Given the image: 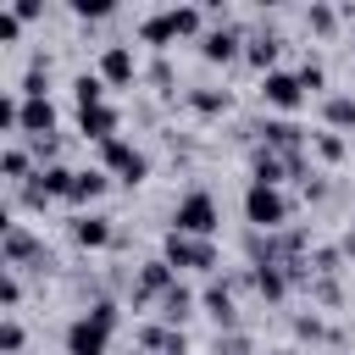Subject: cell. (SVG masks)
<instances>
[{
  "instance_id": "6da1fadb",
  "label": "cell",
  "mask_w": 355,
  "mask_h": 355,
  "mask_svg": "<svg viewBox=\"0 0 355 355\" xmlns=\"http://www.w3.org/2000/svg\"><path fill=\"white\" fill-rule=\"evenodd\" d=\"M288 216H294V200L283 189H266V183L244 189V222H250V233H283Z\"/></svg>"
},
{
  "instance_id": "7a4b0ae2",
  "label": "cell",
  "mask_w": 355,
  "mask_h": 355,
  "mask_svg": "<svg viewBox=\"0 0 355 355\" xmlns=\"http://www.w3.org/2000/svg\"><path fill=\"white\" fill-rule=\"evenodd\" d=\"M222 227V205L205 194V189H189L178 205H172V233H189V239H216Z\"/></svg>"
},
{
  "instance_id": "3957f363",
  "label": "cell",
  "mask_w": 355,
  "mask_h": 355,
  "mask_svg": "<svg viewBox=\"0 0 355 355\" xmlns=\"http://www.w3.org/2000/svg\"><path fill=\"white\" fill-rule=\"evenodd\" d=\"M161 261H166L172 272H216V266H222L216 239H189V233H166Z\"/></svg>"
},
{
  "instance_id": "277c9868",
  "label": "cell",
  "mask_w": 355,
  "mask_h": 355,
  "mask_svg": "<svg viewBox=\"0 0 355 355\" xmlns=\"http://www.w3.org/2000/svg\"><path fill=\"white\" fill-rule=\"evenodd\" d=\"M100 161H105V172H116V183H128V189L150 178V155H144L139 144H128V139L100 144Z\"/></svg>"
},
{
  "instance_id": "5b68a950",
  "label": "cell",
  "mask_w": 355,
  "mask_h": 355,
  "mask_svg": "<svg viewBox=\"0 0 355 355\" xmlns=\"http://www.w3.org/2000/svg\"><path fill=\"white\" fill-rule=\"evenodd\" d=\"M261 100H266V105H272L277 116H294V111L305 105L300 72H283V67H277V72H266V78H261Z\"/></svg>"
},
{
  "instance_id": "8992f818",
  "label": "cell",
  "mask_w": 355,
  "mask_h": 355,
  "mask_svg": "<svg viewBox=\"0 0 355 355\" xmlns=\"http://www.w3.org/2000/svg\"><path fill=\"white\" fill-rule=\"evenodd\" d=\"M255 133H261V144L277 150V155H305V150H311V133H305L294 116H266Z\"/></svg>"
},
{
  "instance_id": "52a82bcc",
  "label": "cell",
  "mask_w": 355,
  "mask_h": 355,
  "mask_svg": "<svg viewBox=\"0 0 355 355\" xmlns=\"http://www.w3.org/2000/svg\"><path fill=\"white\" fill-rule=\"evenodd\" d=\"M0 250H6V266H28V261H33V266H50L44 244H39L22 222H6V244H0Z\"/></svg>"
},
{
  "instance_id": "ba28073f",
  "label": "cell",
  "mask_w": 355,
  "mask_h": 355,
  "mask_svg": "<svg viewBox=\"0 0 355 355\" xmlns=\"http://www.w3.org/2000/svg\"><path fill=\"white\" fill-rule=\"evenodd\" d=\"M111 349V327H100L89 311L67 327V355H105Z\"/></svg>"
},
{
  "instance_id": "9c48e42d",
  "label": "cell",
  "mask_w": 355,
  "mask_h": 355,
  "mask_svg": "<svg viewBox=\"0 0 355 355\" xmlns=\"http://www.w3.org/2000/svg\"><path fill=\"white\" fill-rule=\"evenodd\" d=\"M78 128H83V139H94V144H111V139H122L116 128H122V111L116 105H83L78 111Z\"/></svg>"
},
{
  "instance_id": "30bf717a",
  "label": "cell",
  "mask_w": 355,
  "mask_h": 355,
  "mask_svg": "<svg viewBox=\"0 0 355 355\" xmlns=\"http://www.w3.org/2000/svg\"><path fill=\"white\" fill-rule=\"evenodd\" d=\"M172 283H178V272H172L161 255H155V261H144V266H139V283H133V305H150V300H161Z\"/></svg>"
},
{
  "instance_id": "8fae6325",
  "label": "cell",
  "mask_w": 355,
  "mask_h": 355,
  "mask_svg": "<svg viewBox=\"0 0 355 355\" xmlns=\"http://www.w3.org/2000/svg\"><path fill=\"white\" fill-rule=\"evenodd\" d=\"M200 55H205V61H239V55H244V33L227 28V22H222V28H205V33H200Z\"/></svg>"
},
{
  "instance_id": "7c38bea8",
  "label": "cell",
  "mask_w": 355,
  "mask_h": 355,
  "mask_svg": "<svg viewBox=\"0 0 355 355\" xmlns=\"http://www.w3.org/2000/svg\"><path fill=\"white\" fill-rule=\"evenodd\" d=\"M94 72H100L105 83H116V89H122V83H133V78H139V55H133L128 44H105V50H100V67H94Z\"/></svg>"
},
{
  "instance_id": "4fadbf2b",
  "label": "cell",
  "mask_w": 355,
  "mask_h": 355,
  "mask_svg": "<svg viewBox=\"0 0 355 355\" xmlns=\"http://www.w3.org/2000/svg\"><path fill=\"white\" fill-rule=\"evenodd\" d=\"M111 239H116L111 216H100V211H83V216H72V244H78V250H105Z\"/></svg>"
},
{
  "instance_id": "5bb4252c",
  "label": "cell",
  "mask_w": 355,
  "mask_h": 355,
  "mask_svg": "<svg viewBox=\"0 0 355 355\" xmlns=\"http://www.w3.org/2000/svg\"><path fill=\"white\" fill-rule=\"evenodd\" d=\"M17 139H55V105L50 100H22Z\"/></svg>"
},
{
  "instance_id": "9a60e30c",
  "label": "cell",
  "mask_w": 355,
  "mask_h": 355,
  "mask_svg": "<svg viewBox=\"0 0 355 355\" xmlns=\"http://www.w3.org/2000/svg\"><path fill=\"white\" fill-rule=\"evenodd\" d=\"M200 305H205V316L216 322V327H239V311H233V283H205V294H200Z\"/></svg>"
},
{
  "instance_id": "2e32d148",
  "label": "cell",
  "mask_w": 355,
  "mask_h": 355,
  "mask_svg": "<svg viewBox=\"0 0 355 355\" xmlns=\"http://www.w3.org/2000/svg\"><path fill=\"white\" fill-rule=\"evenodd\" d=\"M277 50H283V39H277L272 28H266V33H250V39H244V61H250V67H255L261 78H266V72H277Z\"/></svg>"
},
{
  "instance_id": "e0dca14e",
  "label": "cell",
  "mask_w": 355,
  "mask_h": 355,
  "mask_svg": "<svg viewBox=\"0 0 355 355\" xmlns=\"http://www.w3.org/2000/svg\"><path fill=\"white\" fill-rule=\"evenodd\" d=\"M139 39H144V44H155V50L178 44V22H172V6H166V11H150V17H139Z\"/></svg>"
},
{
  "instance_id": "ac0fdd59",
  "label": "cell",
  "mask_w": 355,
  "mask_h": 355,
  "mask_svg": "<svg viewBox=\"0 0 355 355\" xmlns=\"http://www.w3.org/2000/svg\"><path fill=\"white\" fill-rule=\"evenodd\" d=\"M250 283H255V294H261V300H272V305H277V300H288V288H294L288 266H255V272H250Z\"/></svg>"
},
{
  "instance_id": "d6986e66",
  "label": "cell",
  "mask_w": 355,
  "mask_h": 355,
  "mask_svg": "<svg viewBox=\"0 0 355 355\" xmlns=\"http://www.w3.org/2000/svg\"><path fill=\"white\" fill-rule=\"evenodd\" d=\"M155 305H161V322H166V327H183V322L194 316V294H189L183 283H172V288H166Z\"/></svg>"
},
{
  "instance_id": "ffe728a7",
  "label": "cell",
  "mask_w": 355,
  "mask_h": 355,
  "mask_svg": "<svg viewBox=\"0 0 355 355\" xmlns=\"http://www.w3.org/2000/svg\"><path fill=\"white\" fill-rule=\"evenodd\" d=\"M105 189H111V172H105V166H94V172H78V183H72V205H94Z\"/></svg>"
},
{
  "instance_id": "44dd1931",
  "label": "cell",
  "mask_w": 355,
  "mask_h": 355,
  "mask_svg": "<svg viewBox=\"0 0 355 355\" xmlns=\"http://www.w3.org/2000/svg\"><path fill=\"white\" fill-rule=\"evenodd\" d=\"M322 122H327V133L355 128V94H327L322 100Z\"/></svg>"
},
{
  "instance_id": "7402d4cb",
  "label": "cell",
  "mask_w": 355,
  "mask_h": 355,
  "mask_svg": "<svg viewBox=\"0 0 355 355\" xmlns=\"http://www.w3.org/2000/svg\"><path fill=\"white\" fill-rule=\"evenodd\" d=\"M227 105H233L227 89H189V111H194V116H222Z\"/></svg>"
},
{
  "instance_id": "603a6c76",
  "label": "cell",
  "mask_w": 355,
  "mask_h": 355,
  "mask_svg": "<svg viewBox=\"0 0 355 355\" xmlns=\"http://www.w3.org/2000/svg\"><path fill=\"white\" fill-rule=\"evenodd\" d=\"M72 94H78V111L83 105H105V78L100 72H78L72 78Z\"/></svg>"
},
{
  "instance_id": "cb8c5ba5",
  "label": "cell",
  "mask_w": 355,
  "mask_h": 355,
  "mask_svg": "<svg viewBox=\"0 0 355 355\" xmlns=\"http://www.w3.org/2000/svg\"><path fill=\"white\" fill-rule=\"evenodd\" d=\"M0 172H6V183H22V178H33L39 166L28 161V150H22V144H6V155H0Z\"/></svg>"
},
{
  "instance_id": "d4e9b609",
  "label": "cell",
  "mask_w": 355,
  "mask_h": 355,
  "mask_svg": "<svg viewBox=\"0 0 355 355\" xmlns=\"http://www.w3.org/2000/svg\"><path fill=\"white\" fill-rule=\"evenodd\" d=\"M311 155H322L327 166H338V161L349 155V144H344L338 133H327V128H322V133H311Z\"/></svg>"
},
{
  "instance_id": "484cf974",
  "label": "cell",
  "mask_w": 355,
  "mask_h": 355,
  "mask_svg": "<svg viewBox=\"0 0 355 355\" xmlns=\"http://www.w3.org/2000/svg\"><path fill=\"white\" fill-rule=\"evenodd\" d=\"M305 266H311L316 277H333V272L344 266V250H333V244H316V250L305 255Z\"/></svg>"
},
{
  "instance_id": "4316f807",
  "label": "cell",
  "mask_w": 355,
  "mask_h": 355,
  "mask_svg": "<svg viewBox=\"0 0 355 355\" xmlns=\"http://www.w3.org/2000/svg\"><path fill=\"white\" fill-rule=\"evenodd\" d=\"M300 89L327 100V67H322V61H305V67H300Z\"/></svg>"
},
{
  "instance_id": "83f0119b",
  "label": "cell",
  "mask_w": 355,
  "mask_h": 355,
  "mask_svg": "<svg viewBox=\"0 0 355 355\" xmlns=\"http://www.w3.org/2000/svg\"><path fill=\"white\" fill-rule=\"evenodd\" d=\"M0 300H6V316H17V305H22V277H17V266H6V277H0Z\"/></svg>"
},
{
  "instance_id": "f1b7e54d",
  "label": "cell",
  "mask_w": 355,
  "mask_h": 355,
  "mask_svg": "<svg viewBox=\"0 0 355 355\" xmlns=\"http://www.w3.org/2000/svg\"><path fill=\"white\" fill-rule=\"evenodd\" d=\"M22 344H28L22 322H17V316H6V327H0V349H6V355H22Z\"/></svg>"
},
{
  "instance_id": "f546056e",
  "label": "cell",
  "mask_w": 355,
  "mask_h": 355,
  "mask_svg": "<svg viewBox=\"0 0 355 355\" xmlns=\"http://www.w3.org/2000/svg\"><path fill=\"white\" fill-rule=\"evenodd\" d=\"M305 22H311L316 33H333V28H338V11H333V6H311V11H305Z\"/></svg>"
},
{
  "instance_id": "4dcf8cb0",
  "label": "cell",
  "mask_w": 355,
  "mask_h": 355,
  "mask_svg": "<svg viewBox=\"0 0 355 355\" xmlns=\"http://www.w3.org/2000/svg\"><path fill=\"white\" fill-rule=\"evenodd\" d=\"M89 316H94L100 327H111V333L122 327V316H116V300H94V305H89Z\"/></svg>"
},
{
  "instance_id": "1f68e13d",
  "label": "cell",
  "mask_w": 355,
  "mask_h": 355,
  "mask_svg": "<svg viewBox=\"0 0 355 355\" xmlns=\"http://www.w3.org/2000/svg\"><path fill=\"white\" fill-rule=\"evenodd\" d=\"M111 0H72V17H111Z\"/></svg>"
},
{
  "instance_id": "d6a6232c",
  "label": "cell",
  "mask_w": 355,
  "mask_h": 355,
  "mask_svg": "<svg viewBox=\"0 0 355 355\" xmlns=\"http://www.w3.org/2000/svg\"><path fill=\"white\" fill-rule=\"evenodd\" d=\"M22 39V17L17 11H0V44H17Z\"/></svg>"
},
{
  "instance_id": "836d02e7",
  "label": "cell",
  "mask_w": 355,
  "mask_h": 355,
  "mask_svg": "<svg viewBox=\"0 0 355 355\" xmlns=\"http://www.w3.org/2000/svg\"><path fill=\"white\" fill-rule=\"evenodd\" d=\"M150 83H155V89H172V61H166V55L150 61Z\"/></svg>"
},
{
  "instance_id": "e575fe53",
  "label": "cell",
  "mask_w": 355,
  "mask_h": 355,
  "mask_svg": "<svg viewBox=\"0 0 355 355\" xmlns=\"http://www.w3.org/2000/svg\"><path fill=\"white\" fill-rule=\"evenodd\" d=\"M216 355H250V338L244 333H227V338H216Z\"/></svg>"
},
{
  "instance_id": "d590c367",
  "label": "cell",
  "mask_w": 355,
  "mask_h": 355,
  "mask_svg": "<svg viewBox=\"0 0 355 355\" xmlns=\"http://www.w3.org/2000/svg\"><path fill=\"white\" fill-rule=\"evenodd\" d=\"M294 333H300V338H322V322H316V316H300Z\"/></svg>"
},
{
  "instance_id": "8d00e7d4",
  "label": "cell",
  "mask_w": 355,
  "mask_h": 355,
  "mask_svg": "<svg viewBox=\"0 0 355 355\" xmlns=\"http://www.w3.org/2000/svg\"><path fill=\"white\" fill-rule=\"evenodd\" d=\"M11 11H17V17H22V22H33V17H39V0H17V6H11Z\"/></svg>"
},
{
  "instance_id": "74e56055",
  "label": "cell",
  "mask_w": 355,
  "mask_h": 355,
  "mask_svg": "<svg viewBox=\"0 0 355 355\" xmlns=\"http://www.w3.org/2000/svg\"><path fill=\"white\" fill-rule=\"evenodd\" d=\"M344 255H355V233H349V239H344Z\"/></svg>"
}]
</instances>
